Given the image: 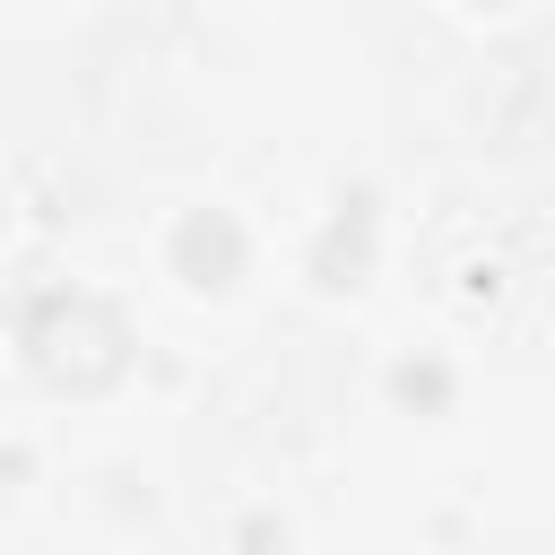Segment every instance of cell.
Listing matches in <instances>:
<instances>
[{
    "instance_id": "cell-1",
    "label": "cell",
    "mask_w": 555,
    "mask_h": 555,
    "mask_svg": "<svg viewBox=\"0 0 555 555\" xmlns=\"http://www.w3.org/2000/svg\"><path fill=\"white\" fill-rule=\"evenodd\" d=\"M26 364L52 390H104L130 364V330L104 295H43L26 312Z\"/></svg>"
},
{
    "instance_id": "cell-2",
    "label": "cell",
    "mask_w": 555,
    "mask_h": 555,
    "mask_svg": "<svg viewBox=\"0 0 555 555\" xmlns=\"http://www.w3.org/2000/svg\"><path fill=\"white\" fill-rule=\"evenodd\" d=\"M173 260H182L191 286H225V278L243 269V234H234V217H225V208H199V217L173 234Z\"/></svg>"
}]
</instances>
